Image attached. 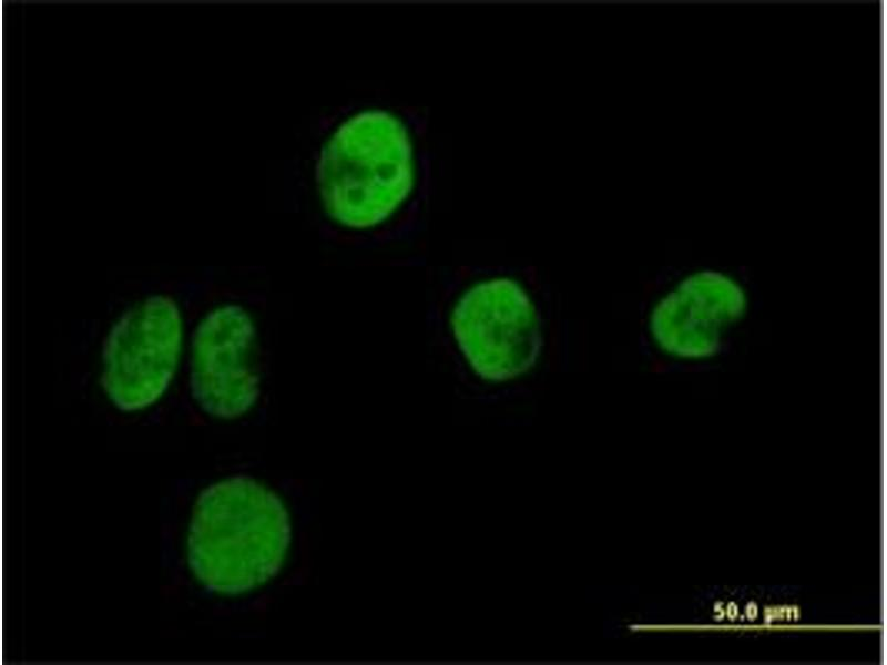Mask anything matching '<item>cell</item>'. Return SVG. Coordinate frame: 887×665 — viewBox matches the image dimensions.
Returning <instances> with one entry per match:
<instances>
[{
    "label": "cell",
    "mask_w": 887,
    "mask_h": 665,
    "mask_svg": "<svg viewBox=\"0 0 887 665\" xmlns=\"http://www.w3.org/2000/svg\"><path fill=\"white\" fill-rule=\"evenodd\" d=\"M292 538L281 498L262 483L234 477L198 497L187 538L188 564L210 591L239 595L282 569Z\"/></svg>",
    "instance_id": "obj_1"
},
{
    "label": "cell",
    "mask_w": 887,
    "mask_h": 665,
    "mask_svg": "<svg viewBox=\"0 0 887 665\" xmlns=\"http://www.w3.org/2000/svg\"><path fill=\"white\" fill-rule=\"evenodd\" d=\"M316 176L324 207L334 221L357 229L383 223L414 184L406 129L384 111L354 115L325 144Z\"/></svg>",
    "instance_id": "obj_2"
},
{
    "label": "cell",
    "mask_w": 887,
    "mask_h": 665,
    "mask_svg": "<svg viewBox=\"0 0 887 665\" xmlns=\"http://www.w3.org/2000/svg\"><path fill=\"white\" fill-rule=\"evenodd\" d=\"M450 325L469 366L488 381L523 375L542 349L536 307L520 284L507 277L468 288L453 306Z\"/></svg>",
    "instance_id": "obj_3"
},
{
    "label": "cell",
    "mask_w": 887,
    "mask_h": 665,
    "mask_svg": "<svg viewBox=\"0 0 887 665\" xmlns=\"http://www.w3.org/2000/svg\"><path fill=\"white\" fill-rule=\"evenodd\" d=\"M182 342V316L172 298L150 296L125 311L102 352L101 383L113 405L137 411L156 402L175 375Z\"/></svg>",
    "instance_id": "obj_4"
},
{
    "label": "cell",
    "mask_w": 887,
    "mask_h": 665,
    "mask_svg": "<svg viewBox=\"0 0 887 665\" xmlns=\"http://www.w3.org/2000/svg\"><path fill=\"white\" fill-rule=\"evenodd\" d=\"M255 337L251 316L237 305L216 307L197 325L192 340L190 383L194 399L208 415L234 419L257 401Z\"/></svg>",
    "instance_id": "obj_5"
},
{
    "label": "cell",
    "mask_w": 887,
    "mask_h": 665,
    "mask_svg": "<svg viewBox=\"0 0 887 665\" xmlns=\"http://www.w3.org/2000/svg\"><path fill=\"white\" fill-rule=\"evenodd\" d=\"M745 309V294L737 283L717 272H700L655 305L650 329L666 354L706 358L720 350L725 329L741 319Z\"/></svg>",
    "instance_id": "obj_6"
}]
</instances>
